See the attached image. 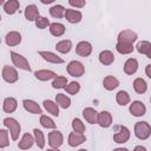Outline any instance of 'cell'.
Masks as SVG:
<instances>
[{
	"label": "cell",
	"instance_id": "cell-1",
	"mask_svg": "<svg viewBox=\"0 0 151 151\" xmlns=\"http://www.w3.org/2000/svg\"><path fill=\"white\" fill-rule=\"evenodd\" d=\"M151 134V126L146 122H137L134 125V136L140 139L145 140L150 137Z\"/></svg>",
	"mask_w": 151,
	"mask_h": 151
},
{
	"label": "cell",
	"instance_id": "cell-2",
	"mask_svg": "<svg viewBox=\"0 0 151 151\" xmlns=\"http://www.w3.org/2000/svg\"><path fill=\"white\" fill-rule=\"evenodd\" d=\"M4 125L9 130V133H11V137L13 140H17L19 138V134H20V130H21V126L19 124V122L12 117H7L4 119Z\"/></svg>",
	"mask_w": 151,
	"mask_h": 151
},
{
	"label": "cell",
	"instance_id": "cell-3",
	"mask_svg": "<svg viewBox=\"0 0 151 151\" xmlns=\"http://www.w3.org/2000/svg\"><path fill=\"white\" fill-rule=\"evenodd\" d=\"M11 59H12V63L15 67H18L20 70H24V71H28V72L31 71V65L24 55L17 53L14 51H11Z\"/></svg>",
	"mask_w": 151,
	"mask_h": 151
},
{
	"label": "cell",
	"instance_id": "cell-4",
	"mask_svg": "<svg viewBox=\"0 0 151 151\" xmlns=\"http://www.w3.org/2000/svg\"><path fill=\"white\" fill-rule=\"evenodd\" d=\"M85 72L84 65L78 60H72L67 65V73L72 77H81Z\"/></svg>",
	"mask_w": 151,
	"mask_h": 151
},
{
	"label": "cell",
	"instance_id": "cell-5",
	"mask_svg": "<svg viewBox=\"0 0 151 151\" xmlns=\"http://www.w3.org/2000/svg\"><path fill=\"white\" fill-rule=\"evenodd\" d=\"M63 142H64V137L60 131L53 130L52 132L48 133V144L52 149H58L59 146L63 145Z\"/></svg>",
	"mask_w": 151,
	"mask_h": 151
},
{
	"label": "cell",
	"instance_id": "cell-6",
	"mask_svg": "<svg viewBox=\"0 0 151 151\" xmlns=\"http://www.w3.org/2000/svg\"><path fill=\"white\" fill-rule=\"evenodd\" d=\"M2 79L9 84H13L18 80V72L13 66L5 65L2 68Z\"/></svg>",
	"mask_w": 151,
	"mask_h": 151
},
{
	"label": "cell",
	"instance_id": "cell-7",
	"mask_svg": "<svg viewBox=\"0 0 151 151\" xmlns=\"http://www.w3.org/2000/svg\"><path fill=\"white\" fill-rule=\"evenodd\" d=\"M130 130L126 126H119L118 131L113 134V140L118 144H124L130 139Z\"/></svg>",
	"mask_w": 151,
	"mask_h": 151
},
{
	"label": "cell",
	"instance_id": "cell-8",
	"mask_svg": "<svg viewBox=\"0 0 151 151\" xmlns=\"http://www.w3.org/2000/svg\"><path fill=\"white\" fill-rule=\"evenodd\" d=\"M137 33L131 29H124L118 34V42H126V44H133L137 40Z\"/></svg>",
	"mask_w": 151,
	"mask_h": 151
},
{
	"label": "cell",
	"instance_id": "cell-9",
	"mask_svg": "<svg viewBox=\"0 0 151 151\" xmlns=\"http://www.w3.org/2000/svg\"><path fill=\"white\" fill-rule=\"evenodd\" d=\"M39 55L47 63H51V64H63L64 63V59L60 58L59 55H57L55 53L53 52H50V51H39Z\"/></svg>",
	"mask_w": 151,
	"mask_h": 151
},
{
	"label": "cell",
	"instance_id": "cell-10",
	"mask_svg": "<svg viewBox=\"0 0 151 151\" xmlns=\"http://www.w3.org/2000/svg\"><path fill=\"white\" fill-rule=\"evenodd\" d=\"M22 106L26 111L33 113V114H41L42 113V110L41 107L39 106V104L32 99H24L22 100Z\"/></svg>",
	"mask_w": 151,
	"mask_h": 151
},
{
	"label": "cell",
	"instance_id": "cell-11",
	"mask_svg": "<svg viewBox=\"0 0 151 151\" xmlns=\"http://www.w3.org/2000/svg\"><path fill=\"white\" fill-rule=\"evenodd\" d=\"M130 112H131V114L134 116V117H142V116H144L145 112H146V106H145L142 101L134 100V101H132L131 105H130Z\"/></svg>",
	"mask_w": 151,
	"mask_h": 151
},
{
	"label": "cell",
	"instance_id": "cell-12",
	"mask_svg": "<svg viewBox=\"0 0 151 151\" xmlns=\"http://www.w3.org/2000/svg\"><path fill=\"white\" fill-rule=\"evenodd\" d=\"M76 52L80 57H84V58L85 57H88L91 54V52H92V45L88 41H85V40L84 41H80L76 46Z\"/></svg>",
	"mask_w": 151,
	"mask_h": 151
},
{
	"label": "cell",
	"instance_id": "cell-13",
	"mask_svg": "<svg viewBox=\"0 0 151 151\" xmlns=\"http://www.w3.org/2000/svg\"><path fill=\"white\" fill-rule=\"evenodd\" d=\"M86 140V137L84 136V133H78V132H71L68 134V139H67V143L70 146L72 147H76V146H79L80 144H83L84 142Z\"/></svg>",
	"mask_w": 151,
	"mask_h": 151
},
{
	"label": "cell",
	"instance_id": "cell-14",
	"mask_svg": "<svg viewBox=\"0 0 151 151\" xmlns=\"http://www.w3.org/2000/svg\"><path fill=\"white\" fill-rule=\"evenodd\" d=\"M5 42H6V45H8L11 47L12 46H17V45H19L21 42V34L19 32H17V31H11V32H8L6 34Z\"/></svg>",
	"mask_w": 151,
	"mask_h": 151
},
{
	"label": "cell",
	"instance_id": "cell-15",
	"mask_svg": "<svg viewBox=\"0 0 151 151\" xmlns=\"http://www.w3.org/2000/svg\"><path fill=\"white\" fill-rule=\"evenodd\" d=\"M99 126L101 127H109L112 124V116L109 111H101L98 113V123Z\"/></svg>",
	"mask_w": 151,
	"mask_h": 151
},
{
	"label": "cell",
	"instance_id": "cell-16",
	"mask_svg": "<svg viewBox=\"0 0 151 151\" xmlns=\"http://www.w3.org/2000/svg\"><path fill=\"white\" fill-rule=\"evenodd\" d=\"M34 143H35L34 137H33L31 133H25V134L21 137L20 142L18 143V147L21 149V150H28V149L32 147V145H33Z\"/></svg>",
	"mask_w": 151,
	"mask_h": 151
},
{
	"label": "cell",
	"instance_id": "cell-17",
	"mask_svg": "<svg viewBox=\"0 0 151 151\" xmlns=\"http://www.w3.org/2000/svg\"><path fill=\"white\" fill-rule=\"evenodd\" d=\"M65 18H66V20H67L68 22H71V24H77V22H79V21L81 20L83 14H81L79 11H77V9L67 8L66 12H65Z\"/></svg>",
	"mask_w": 151,
	"mask_h": 151
},
{
	"label": "cell",
	"instance_id": "cell-18",
	"mask_svg": "<svg viewBox=\"0 0 151 151\" xmlns=\"http://www.w3.org/2000/svg\"><path fill=\"white\" fill-rule=\"evenodd\" d=\"M34 77L38 80L47 81V80L54 79L57 77V73L53 72V71H51V70H39V71H35L34 72Z\"/></svg>",
	"mask_w": 151,
	"mask_h": 151
},
{
	"label": "cell",
	"instance_id": "cell-19",
	"mask_svg": "<svg viewBox=\"0 0 151 151\" xmlns=\"http://www.w3.org/2000/svg\"><path fill=\"white\" fill-rule=\"evenodd\" d=\"M98 113L93 107H86L83 110V116L85 120H87L90 124H97L98 123Z\"/></svg>",
	"mask_w": 151,
	"mask_h": 151
},
{
	"label": "cell",
	"instance_id": "cell-20",
	"mask_svg": "<svg viewBox=\"0 0 151 151\" xmlns=\"http://www.w3.org/2000/svg\"><path fill=\"white\" fill-rule=\"evenodd\" d=\"M25 18L28 21H35L40 15H39V9L35 5H28L25 8Z\"/></svg>",
	"mask_w": 151,
	"mask_h": 151
},
{
	"label": "cell",
	"instance_id": "cell-21",
	"mask_svg": "<svg viewBox=\"0 0 151 151\" xmlns=\"http://www.w3.org/2000/svg\"><path fill=\"white\" fill-rule=\"evenodd\" d=\"M18 107V101L15 98L13 97H7L5 98L4 100V104H2V110L6 112V113H12L17 110Z\"/></svg>",
	"mask_w": 151,
	"mask_h": 151
},
{
	"label": "cell",
	"instance_id": "cell-22",
	"mask_svg": "<svg viewBox=\"0 0 151 151\" xmlns=\"http://www.w3.org/2000/svg\"><path fill=\"white\" fill-rule=\"evenodd\" d=\"M137 70H138V61H137V59L130 58V59H127L125 61V64H124V72L126 74L132 76V74H134L137 72Z\"/></svg>",
	"mask_w": 151,
	"mask_h": 151
},
{
	"label": "cell",
	"instance_id": "cell-23",
	"mask_svg": "<svg viewBox=\"0 0 151 151\" xmlns=\"http://www.w3.org/2000/svg\"><path fill=\"white\" fill-rule=\"evenodd\" d=\"M99 61H100V64L109 66L114 61V54L109 50H104L99 53Z\"/></svg>",
	"mask_w": 151,
	"mask_h": 151
},
{
	"label": "cell",
	"instance_id": "cell-24",
	"mask_svg": "<svg viewBox=\"0 0 151 151\" xmlns=\"http://www.w3.org/2000/svg\"><path fill=\"white\" fill-rule=\"evenodd\" d=\"M103 85H104V88L107 90V91H112L114 88H117L119 86V80L113 77V76H106L103 80Z\"/></svg>",
	"mask_w": 151,
	"mask_h": 151
},
{
	"label": "cell",
	"instance_id": "cell-25",
	"mask_svg": "<svg viewBox=\"0 0 151 151\" xmlns=\"http://www.w3.org/2000/svg\"><path fill=\"white\" fill-rule=\"evenodd\" d=\"M42 104H44L45 110H46L48 113H51L52 116H55V117L59 116V106H58V104H57L55 101H52V100L47 99V100H44Z\"/></svg>",
	"mask_w": 151,
	"mask_h": 151
},
{
	"label": "cell",
	"instance_id": "cell-26",
	"mask_svg": "<svg viewBox=\"0 0 151 151\" xmlns=\"http://www.w3.org/2000/svg\"><path fill=\"white\" fill-rule=\"evenodd\" d=\"M20 7V4L18 0H8L4 2V9L7 14H14Z\"/></svg>",
	"mask_w": 151,
	"mask_h": 151
},
{
	"label": "cell",
	"instance_id": "cell-27",
	"mask_svg": "<svg viewBox=\"0 0 151 151\" xmlns=\"http://www.w3.org/2000/svg\"><path fill=\"white\" fill-rule=\"evenodd\" d=\"M133 88L138 94H143L147 90V84L143 78H136L133 80Z\"/></svg>",
	"mask_w": 151,
	"mask_h": 151
},
{
	"label": "cell",
	"instance_id": "cell-28",
	"mask_svg": "<svg viewBox=\"0 0 151 151\" xmlns=\"http://www.w3.org/2000/svg\"><path fill=\"white\" fill-rule=\"evenodd\" d=\"M65 31H66L65 26L60 22H53L50 25V32L54 37H61L65 33Z\"/></svg>",
	"mask_w": 151,
	"mask_h": 151
},
{
	"label": "cell",
	"instance_id": "cell-29",
	"mask_svg": "<svg viewBox=\"0 0 151 151\" xmlns=\"http://www.w3.org/2000/svg\"><path fill=\"white\" fill-rule=\"evenodd\" d=\"M55 48H57L58 52H60L63 54H66V53H68L72 50V41L71 40H66V39L61 40V41L57 42Z\"/></svg>",
	"mask_w": 151,
	"mask_h": 151
},
{
	"label": "cell",
	"instance_id": "cell-30",
	"mask_svg": "<svg viewBox=\"0 0 151 151\" xmlns=\"http://www.w3.org/2000/svg\"><path fill=\"white\" fill-rule=\"evenodd\" d=\"M55 103L58 104V106H60L63 109H67L71 105V99H70V97H67L64 93H58L55 96Z\"/></svg>",
	"mask_w": 151,
	"mask_h": 151
},
{
	"label": "cell",
	"instance_id": "cell-31",
	"mask_svg": "<svg viewBox=\"0 0 151 151\" xmlns=\"http://www.w3.org/2000/svg\"><path fill=\"white\" fill-rule=\"evenodd\" d=\"M116 50L120 53V54H129L131 52H133L134 47L132 44H126V42H117L116 45Z\"/></svg>",
	"mask_w": 151,
	"mask_h": 151
},
{
	"label": "cell",
	"instance_id": "cell-32",
	"mask_svg": "<svg viewBox=\"0 0 151 151\" xmlns=\"http://www.w3.org/2000/svg\"><path fill=\"white\" fill-rule=\"evenodd\" d=\"M65 12H66V9L61 5H54L50 8V14L53 18H63V17H65Z\"/></svg>",
	"mask_w": 151,
	"mask_h": 151
},
{
	"label": "cell",
	"instance_id": "cell-33",
	"mask_svg": "<svg viewBox=\"0 0 151 151\" xmlns=\"http://www.w3.org/2000/svg\"><path fill=\"white\" fill-rule=\"evenodd\" d=\"M33 136H34V140H35V144L38 145V147L44 149V146H45V136H44L42 131H40L39 129H34L33 130Z\"/></svg>",
	"mask_w": 151,
	"mask_h": 151
},
{
	"label": "cell",
	"instance_id": "cell-34",
	"mask_svg": "<svg viewBox=\"0 0 151 151\" xmlns=\"http://www.w3.org/2000/svg\"><path fill=\"white\" fill-rule=\"evenodd\" d=\"M116 100L119 105L122 106H125L130 103V96L126 91H119L117 94H116Z\"/></svg>",
	"mask_w": 151,
	"mask_h": 151
},
{
	"label": "cell",
	"instance_id": "cell-35",
	"mask_svg": "<svg viewBox=\"0 0 151 151\" xmlns=\"http://www.w3.org/2000/svg\"><path fill=\"white\" fill-rule=\"evenodd\" d=\"M66 85H67V79L66 77H63V76H57L52 81L53 88H65Z\"/></svg>",
	"mask_w": 151,
	"mask_h": 151
},
{
	"label": "cell",
	"instance_id": "cell-36",
	"mask_svg": "<svg viewBox=\"0 0 151 151\" xmlns=\"http://www.w3.org/2000/svg\"><path fill=\"white\" fill-rule=\"evenodd\" d=\"M136 48H137V51H138L139 53L147 55V54L150 53V51H151V44H150L149 41H146V40H143V41H139V42L137 44Z\"/></svg>",
	"mask_w": 151,
	"mask_h": 151
},
{
	"label": "cell",
	"instance_id": "cell-37",
	"mask_svg": "<svg viewBox=\"0 0 151 151\" xmlns=\"http://www.w3.org/2000/svg\"><path fill=\"white\" fill-rule=\"evenodd\" d=\"M40 124L45 129H55V123L53 122V119H51L50 117H47L45 114L40 116Z\"/></svg>",
	"mask_w": 151,
	"mask_h": 151
},
{
	"label": "cell",
	"instance_id": "cell-38",
	"mask_svg": "<svg viewBox=\"0 0 151 151\" xmlns=\"http://www.w3.org/2000/svg\"><path fill=\"white\" fill-rule=\"evenodd\" d=\"M72 129L74 132H78V133H84L86 127H85V124L79 119V118H74L72 120Z\"/></svg>",
	"mask_w": 151,
	"mask_h": 151
},
{
	"label": "cell",
	"instance_id": "cell-39",
	"mask_svg": "<svg viewBox=\"0 0 151 151\" xmlns=\"http://www.w3.org/2000/svg\"><path fill=\"white\" fill-rule=\"evenodd\" d=\"M65 90H66V92H67L68 94H73V96H74V94H77V93L79 92V90H80V84L77 83V81H71L70 84L66 85Z\"/></svg>",
	"mask_w": 151,
	"mask_h": 151
},
{
	"label": "cell",
	"instance_id": "cell-40",
	"mask_svg": "<svg viewBox=\"0 0 151 151\" xmlns=\"http://www.w3.org/2000/svg\"><path fill=\"white\" fill-rule=\"evenodd\" d=\"M9 145L8 140V132L6 130H0V147L4 149Z\"/></svg>",
	"mask_w": 151,
	"mask_h": 151
},
{
	"label": "cell",
	"instance_id": "cell-41",
	"mask_svg": "<svg viewBox=\"0 0 151 151\" xmlns=\"http://www.w3.org/2000/svg\"><path fill=\"white\" fill-rule=\"evenodd\" d=\"M50 25H51V24H50L48 19L45 18V17H39V18L35 20V26H37L38 28H40V29H44V28H46V27L50 26Z\"/></svg>",
	"mask_w": 151,
	"mask_h": 151
},
{
	"label": "cell",
	"instance_id": "cell-42",
	"mask_svg": "<svg viewBox=\"0 0 151 151\" xmlns=\"http://www.w3.org/2000/svg\"><path fill=\"white\" fill-rule=\"evenodd\" d=\"M68 4L73 7H78V8H81L86 5V1L85 0H70Z\"/></svg>",
	"mask_w": 151,
	"mask_h": 151
},
{
	"label": "cell",
	"instance_id": "cell-43",
	"mask_svg": "<svg viewBox=\"0 0 151 151\" xmlns=\"http://www.w3.org/2000/svg\"><path fill=\"white\" fill-rule=\"evenodd\" d=\"M145 74L151 79V64L150 65H146V67H145Z\"/></svg>",
	"mask_w": 151,
	"mask_h": 151
},
{
	"label": "cell",
	"instance_id": "cell-44",
	"mask_svg": "<svg viewBox=\"0 0 151 151\" xmlns=\"http://www.w3.org/2000/svg\"><path fill=\"white\" fill-rule=\"evenodd\" d=\"M133 151H147V150H146V147H144V146H142V145H137Z\"/></svg>",
	"mask_w": 151,
	"mask_h": 151
},
{
	"label": "cell",
	"instance_id": "cell-45",
	"mask_svg": "<svg viewBox=\"0 0 151 151\" xmlns=\"http://www.w3.org/2000/svg\"><path fill=\"white\" fill-rule=\"evenodd\" d=\"M113 151H129L126 147H117V149H114Z\"/></svg>",
	"mask_w": 151,
	"mask_h": 151
},
{
	"label": "cell",
	"instance_id": "cell-46",
	"mask_svg": "<svg viewBox=\"0 0 151 151\" xmlns=\"http://www.w3.org/2000/svg\"><path fill=\"white\" fill-rule=\"evenodd\" d=\"M41 2L42 4H51V2H53V0H41Z\"/></svg>",
	"mask_w": 151,
	"mask_h": 151
},
{
	"label": "cell",
	"instance_id": "cell-47",
	"mask_svg": "<svg viewBox=\"0 0 151 151\" xmlns=\"http://www.w3.org/2000/svg\"><path fill=\"white\" fill-rule=\"evenodd\" d=\"M46 151H59L58 149H47Z\"/></svg>",
	"mask_w": 151,
	"mask_h": 151
},
{
	"label": "cell",
	"instance_id": "cell-48",
	"mask_svg": "<svg viewBox=\"0 0 151 151\" xmlns=\"http://www.w3.org/2000/svg\"><path fill=\"white\" fill-rule=\"evenodd\" d=\"M147 58H150V59H151V51H150V53L147 54Z\"/></svg>",
	"mask_w": 151,
	"mask_h": 151
},
{
	"label": "cell",
	"instance_id": "cell-49",
	"mask_svg": "<svg viewBox=\"0 0 151 151\" xmlns=\"http://www.w3.org/2000/svg\"><path fill=\"white\" fill-rule=\"evenodd\" d=\"M78 151H87L86 149H80V150H78Z\"/></svg>",
	"mask_w": 151,
	"mask_h": 151
},
{
	"label": "cell",
	"instance_id": "cell-50",
	"mask_svg": "<svg viewBox=\"0 0 151 151\" xmlns=\"http://www.w3.org/2000/svg\"><path fill=\"white\" fill-rule=\"evenodd\" d=\"M150 101H151V97H150Z\"/></svg>",
	"mask_w": 151,
	"mask_h": 151
}]
</instances>
